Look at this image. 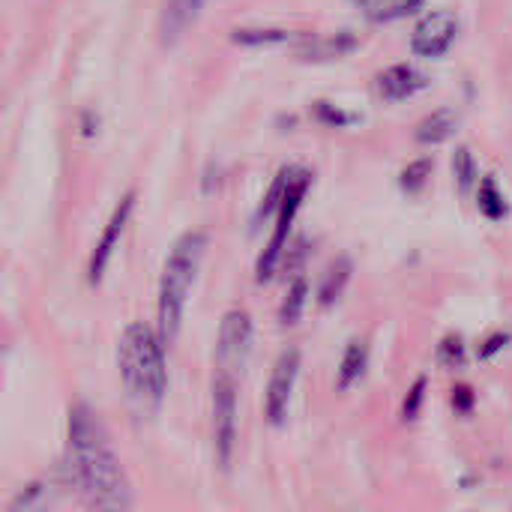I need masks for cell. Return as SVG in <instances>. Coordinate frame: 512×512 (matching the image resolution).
<instances>
[{
	"label": "cell",
	"mask_w": 512,
	"mask_h": 512,
	"mask_svg": "<svg viewBox=\"0 0 512 512\" xmlns=\"http://www.w3.org/2000/svg\"><path fill=\"white\" fill-rule=\"evenodd\" d=\"M69 459L87 507L126 510L132 504L126 471L114 456L99 417L87 405H75L69 411Z\"/></svg>",
	"instance_id": "1"
},
{
	"label": "cell",
	"mask_w": 512,
	"mask_h": 512,
	"mask_svg": "<svg viewBox=\"0 0 512 512\" xmlns=\"http://www.w3.org/2000/svg\"><path fill=\"white\" fill-rule=\"evenodd\" d=\"M162 345H165L162 333H153L147 324H129L117 348L123 387L129 399L144 411H156L168 390V369H165Z\"/></svg>",
	"instance_id": "2"
},
{
	"label": "cell",
	"mask_w": 512,
	"mask_h": 512,
	"mask_svg": "<svg viewBox=\"0 0 512 512\" xmlns=\"http://www.w3.org/2000/svg\"><path fill=\"white\" fill-rule=\"evenodd\" d=\"M204 249H207V234L189 231L174 243V249L165 261L162 282H159V333H162L165 345H171L180 333V321H183L192 285L198 279Z\"/></svg>",
	"instance_id": "3"
},
{
	"label": "cell",
	"mask_w": 512,
	"mask_h": 512,
	"mask_svg": "<svg viewBox=\"0 0 512 512\" xmlns=\"http://www.w3.org/2000/svg\"><path fill=\"white\" fill-rule=\"evenodd\" d=\"M312 186V174L309 171H288V186H285V195L276 207V225H273V234H270V243L264 246L261 258H258V267H255V279L258 282H267L279 261H282V252L288 249V234L294 228V219L303 207V198H306V189Z\"/></svg>",
	"instance_id": "4"
},
{
	"label": "cell",
	"mask_w": 512,
	"mask_h": 512,
	"mask_svg": "<svg viewBox=\"0 0 512 512\" xmlns=\"http://www.w3.org/2000/svg\"><path fill=\"white\" fill-rule=\"evenodd\" d=\"M213 447L222 468L231 465L237 447V375L219 372L213 381Z\"/></svg>",
	"instance_id": "5"
},
{
	"label": "cell",
	"mask_w": 512,
	"mask_h": 512,
	"mask_svg": "<svg viewBox=\"0 0 512 512\" xmlns=\"http://www.w3.org/2000/svg\"><path fill=\"white\" fill-rule=\"evenodd\" d=\"M249 348H252V318L243 309H231L219 327V348H216L219 372H228V375L243 372Z\"/></svg>",
	"instance_id": "6"
},
{
	"label": "cell",
	"mask_w": 512,
	"mask_h": 512,
	"mask_svg": "<svg viewBox=\"0 0 512 512\" xmlns=\"http://www.w3.org/2000/svg\"><path fill=\"white\" fill-rule=\"evenodd\" d=\"M297 375H300V351L297 348H288L276 360L273 375H270V384H267V396H264V414H267V423L270 426H282L288 420Z\"/></svg>",
	"instance_id": "7"
},
{
	"label": "cell",
	"mask_w": 512,
	"mask_h": 512,
	"mask_svg": "<svg viewBox=\"0 0 512 512\" xmlns=\"http://www.w3.org/2000/svg\"><path fill=\"white\" fill-rule=\"evenodd\" d=\"M459 36V18L450 9H435L423 15L411 33V51L420 57H441Z\"/></svg>",
	"instance_id": "8"
},
{
	"label": "cell",
	"mask_w": 512,
	"mask_h": 512,
	"mask_svg": "<svg viewBox=\"0 0 512 512\" xmlns=\"http://www.w3.org/2000/svg\"><path fill=\"white\" fill-rule=\"evenodd\" d=\"M132 207H135V195H132V192L123 195V201L114 207V213H111V219H108V225H105V231H102V237H99L93 255H90V267H87L90 285H99V282H102V276H105V270H108V261H111L114 249L120 246V237H123V231H126V225H129Z\"/></svg>",
	"instance_id": "9"
},
{
	"label": "cell",
	"mask_w": 512,
	"mask_h": 512,
	"mask_svg": "<svg viewBox=\"0 0 512 512\" xmlns=\"http://www.w3.org/2000/svg\"><path fill=\"white\" fill-rule=\"evenodd\" d=\"M423 87H426V75L417 72L408 63H396V66H390L387 72L378 75V93L387 102H405L414 93H420Z\"/></svg>",
	"instance_id": "10"
},
{
	"label": "cell",
	"mask_w": 512,
	"mask_h": 512,
	"mask_svg": "<svg viewBox=\"0 0 512 512\" xmlns=\"http://www.w3.org/2000/svg\"><path fill=\"white\" fill-rule=\"evenodd\" d=\"M354 6L369 21L387 24V21H399V18H405L411 12H417L423 6V0H354Z\"/></svg>",
	"instance_id": "11"
},
{
	"label": "cell",
	"mask_w": 512,
	"mask_h": 512,
	"mask_svg": "<svg viewBox=\"0 0 512 512\" xmlns=\"http://www.w3.org/2000/svg\"><path fill=\"white\" fill-rule=\"evenodd\" d=\"M453 129H456V114L444 108V111H435L417 123V141L420 144H441L453 135Z\"/></svg>",
	"instance_id": "12"
},
{
	"label": "cell",
	"mask_w": 512,
	"mask_h": 512,
	"mask_svg": "<svg viewBox=\"0 0 512 512\" xmlns=\"http://www.w3.org/2000/svg\"><path fill=\"white\" fill-rule=\"evenodd\" d=\"M357 48V36L351 33H336V36H321V39H309V45L303 48L306 57L312 60H327V57H342L348 51Z\"/></svg>",
	"instance_id": "13"
},
{
	"label": "cell",
	"mask_w": 512,
	"mask_h": 512,
	"mask_svg": "<svg viewBox=\"0 0 512 512\" xmlns=\"http://www.w3.org/2000/svg\"><path fill=\"white\" fill-rule=\"evenodd\" d=\"M366 363H369V348H366V342L354 339L342 357V366H339V390H348L354 381H360L366 372Z\"/></svg>",
	"instance_id": "14"
},
{
	"label": "cell",
	"mask_w": 512,
	"mask_h": 512,
	"mask_svg": "<svg viewBox=\"0 0 512 512\" xmlns=\"http://www.w3.org/2000/svg\"><path fill=\"white\" fill-rule=\"evenodd\" d=\"M477 207H480V213H483L486 219H492V222H501V219L510 213V207H507V195L498 189V183H495L492 177H486V180L480 183Z\"/></svg>",
	"instance_id": "15"
},
{
	"label": "cell",
	"mask_w": 512,
	"mask_h": 512,
	"mask_svg": "<svg viewBox=\"0 0 512 512\" xmlns=\"http://www.w3.org/2000/svg\"><path fill=\"white\" fill-rule=\"evenodd\" d=\"M306 297H309V288H306V279L297 276L294 285L285 291V300H282V309H279V318L282 324H297L303 309H306Z\"/></svg>",
	"instance_id": "16"
},
{
	"label": "cell",
	"mask_w": 512,
	"mask_h": 512,
	"mask_svg": "<svg viewBox=\"0 0 512 512\" xmlns=\"http://www.w3.org/2000/svg\"><path fill=\"white\" fill-rule=\"evenodd\" d=\"M453 174H456V183L462 192H471L474 183L480 180L477 177V162H474V153L468 147H459L456 156H453Z\"/></svg>",
	"instance_id": "17"
},
{
	"label": "cell",
	"mask_w": 512,
	"mask_h": 512,
	"mask_svg": "<svg viewBox=\"0 0 512 512\" xmlns=\"http://www.w3.org/2000/svg\"><path fill=\"white\" fill-rule=\"evenodd\" d=\"M348 276H351V264H348V261H336V264L327 270L324 285H321V303H324V306L333 303V300H339V294H342Z\"/></svg>",
	"instance_id": "18"
},
{
	"label": "cell",
	"mask_w": 512,
	"mask_h": 512,
	"mask_svg": "<svg viewBox=\"0 0 512 512\" xmlns=\"http://www.w3.org/2000/svg\"><path fill=\"white\" fill-rule=\"evenodd\" d=\"M285 39H288V30H234L237 45H273Z\"/></svg>",
	"instance_id": "19"
},
{
	"label": "cell",
	"mask_w": 512,
	"mask_h": 512,
	"mask_svg": "<svg viewBox=\"0 0 512 512\" xmlns=\"http://www.w3.org/2000/svg\"><path fill=\"white\" fill-rule=\"evenodd\" d=\"M429 174H432V162H429V159H420V162L408 165V168L402 171V189H408V192H420V189L426 186Z\"/></svg>",
	"instance_id": "20"
},
{
	"label": "cell",
	"mask_w": 512,
	"mask_h": 512,
	"mask_svg": "<svg viewBox=\"0 0 512 512\" xmlns=\"http://www.w3.org/2000/svg\"><path fill=\"white\" fill-rule=\"evenodd\" d=\"M441 363L450 366V369H456V366L465 363V345H462L459 336H447L444 339V345H441Z\"/></svg>",
	"instance_id": "21"
},
{
	"label": "cell",
	"mask_w": 512,
	"mask_h": 512,
	"mask_svg": "<svg viewBox=\"0 0 512 512\" xmlns=\"http://www.w3.org/2000/svg\"><path fill=\"white\" fill-rule=\"evenodd\" d=\"M423 399H426V381L420 378V381L414 384V390H411V399L405 402V420H417Z\"/></svg>",
	"instance_id": "22"
},
{
	"label": "cell",
	"mask_w": 512,
	"mask_h": 512,
	"mask_svg": "<svg viewBox=\"0 0 512 512\" xmlns=\"http://www.w3.org/2000/svg\"><path fill=\"white\" fill-rule=\"evenodd\" d=\"M318 117H321V120H327V123H336V126L351 120V117H345V114H339V111H330V105H327V102H318Z\"/></svg>",
	"instance_id": "23"
},
{
	"label": "cell",
	"mask_w": 512,
	"mask_h": 512,
	"mask_svg": "<svg viewBox=\"0 0 512 512\" xmlns=\"http://www.w3.org/2000/svg\"><path fill=\"white\" fill-rule=\"evenodd\" d=\"M507 339H510V336H504V333H498V336H492V339L486 342V348L480 351V357H492L495 351H501V348L507 345Z\"/></svg>",
	"instance_id": "24"
},
{
	"label": "cell",
	"mask_w": 512,
	"mask_h": 512,
	"mask_svg": "<svg viewBox=\"0 0 512 512\" xmlns=\"http://www.w3.org/2000/svg\"><path fill=\"white\" fill-rule=\"evenodd\" d=\"M471 402H474L471 390H468V387H459V390H456V396H453V405H456L459 411H468V408H471Z\"/></svg>",
	"instance_id": "25"
}]
</instances>
